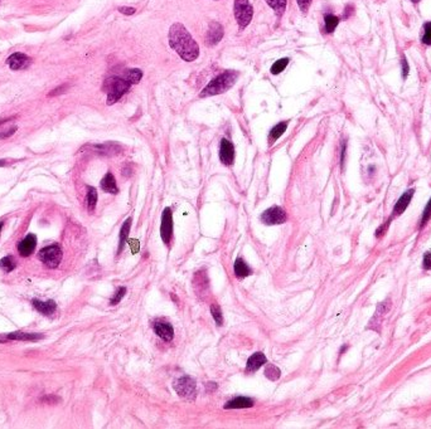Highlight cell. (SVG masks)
<instances>
[{
	"mask_svg": "<svg viewBox=\"0 0 431 429\" xmlns=\"http://www.w3.org/2000/svg\"><path fill=\"white\" fill-rule=\"evenodd\" d=\"M298 1V5L300 8V10L303 13H308L309 10V6L311 4V0H296Z\"/></svg>",
	"mask_w": 431,
	"mask_h": 429,
	"instance_id": "obj_35",
	"label": "cell"
},
{
	"mask_svg": "<svg viewBox=\"0 0 431 429\" xmlns=\"http://www.w3.org/2000/svg\"><path fill=\"white\" fill-rule=\"evenodd\" d=\"M280 375H281V374H280L279 367H276L275 365L273 364L266 365V369H265V377H266L267 379L271 380V381H275V380L279 379Z\"/></svg>",
	"mask_w": 431,
	"mask_h": 429,
	"instance_id": "obj_28",
	"label": "cell"
},
{
	"mask_svg": "<svg viewBox=\"0 0 431 429\" xmlns=\"http://www.w3.org/2000/svg\"><path fill=\"white\" fill-rule=\"evenodd\" d=\"M17 129H18V127L13 126V127H10L9 130H6V131H3V132H0V140H1V139H6V137H9V136H12L13 133L16 132Z\"/></svg>",
	"mask_w": 431,
	"mask_h": 429,
	"instance_id": "obj_37",
	"label": "cell"
},
{
	"mask_svg": "<svg viewBox=\"0 0 431 429\" xmlns=\"http://www.w3.org/2000/svg\"><path fill=\"white\" fill-rule=\"evenodd\" d=\"M267 363L266 356L262 354V352H256L252 356H250L247 360V366H246V371L247 373H252V371L259 370L261 366Z\"/></svg>",
	"mask_w": 431,
	"mask_h": 429,
	"instance_id": "obj_17",
	"label": "cell"
},
{
	"mask_svg": "<svg viewBox=\"0 0 431 429\" xmlns=\"http://www.w3.org/2000/svg\"><path fill=\"white\" fill-rule=\"evenodd\" d=\"M131 173H133V171H131V169L129 166H126L122 169V175L124 176H130Z\"/></svg>",
	"mask_w": 431,
	"mask_h": 429,
	"instance_id": "obj_44",
	"label": "cell"
},
{
	"mask_svg": "<svg viewBox=\"0 0 431 429\" xmlns=\"http://www.w3.org/2000/svg\"><path fill=\"white\" fill-rule=\"evenodd\" d=\"M32 62V58L24 53H13L9 58L6 59V65L9 66L13 71H19L28 67Z\"/></svg>",
	"mask_w": 431,
	"mask_h": 429,
	"instance_id": "obj_10",
	"label": "cell"
},
{
	"mask_svg": "<svg viewBox=\"0 0 431 429\" xmlns=\"http://www.w3.org/2000/svg\"><path fill=\"white\" fill-rule=\"evenodd\" d=\"M38 257H39V260L42 261L43 264H46L47 267H50V268H57L59 265V263L62 262L63 252L58 244H52L50 247H46L40 250Z\"/></svg>",
	"mask_w": 431,
	"mask_h": 429,
	"instance_id": "obj_5",
	"label": "cell"
},
{
	"mask_svg": "<svg viewBox=\"0 0 431 429\" xmlns=\"http://www.w3.org/2000/svg\"><path fill=\"white\" fill-rule=\"evenodd\" d=\"M101 189L105 190L106 193H110V194H118L119 193L115 176L112 175L111 173H107L103 178V180H101Z\"/></svg>",
	"mask_w": 431,
	"mask_h": 429,
	"instance_id": "obj_19",
	"label": "cell"
},
{
	"mask_svg": "<svg viewBox=\"0 0 431 429\" xmlns=\"http://www.w3.org/2000/svg\"><path fill=\"white\" fill-rule=\"evenodd\" d=\"M6 121H9V120H8V118H4V120H0V125L4 124V122H6Z\"/></svg>",
	"mask_w": 431,
	"mask_h": 429,
	"instance_id": "obj_46",
	"label": "cell"
},
{
	"mask_svg": "<svg viewBox=\"0 0 431 429\" xmlns=\"http://www.w3.org/2000/svg\"><path fill=\"white\" fill-rule=\"evenodd\" d=\"M174 390L182 398L194 399L197 394L196 381L190 377H182L174 383Z\"/></svg>",
	"mask_w": 431,
	"mask_h": 429,
	"instance_id": "obj_6",
	"label": "cell"
},
{
	"mask_svg": "<svg viewBox=\"0 0 431 429\" xmlns=\"http://www.w3.org/2000/svg\"><path fill=\"white\" fill-rule=\"evenodd\" d=\"M411 1H414V3H419L420 0H411Z\"/></svg>",
	"mask_w": 431,
	"mask_h": 429,
	"instance_id": "obj_48",
	"label": "cell"
},
{
	"mask_svg": "<svg viewBox=\"0 0 431 429\" xmlns=\"http://www.w3.org/2000/svg\"><path fill=\"white\" fill-rule=\"evenodd\" d=\"M414 193H415V189H409L406 193H403V194L401 195L400 199H398V200H397V203L395 204L394 215L392 216L400 215V214H402L403 212L407 209L410 201H411V199H413V197H414Z\"/></svg>",
	"mask_w": 431,
	"mask_h": 429,
	"instance_id": "obj_15",
	"label": "cell"
},
{
	"mask_svg": "<svg viewBox=\"0 0 431 429\" xmlns=\"http://www.w3.org/2000/svg\"><path fill=\"white\" fill-rule=\"evenodd\" d=\"M122 77L125 80H127L131 84L139 83L140 80L143 78V72L138 69V68H134V69H126V71L122 73Z\"/></svg>",
	"mask_w": 431,
	"mask_h": 429,
	"instance_id": "obj_24",
	"label": "cell"
},
{
	"mask_svg": "<svg viewBox=\"0 0 431 429\" xmlns=\"http://www.w3.org/2000/svg\"><path fill=\"white\" fill-rule=\"evenodd\" d=\"M422 267L425 271L431 269V253H426L424 256V261H422Z\"/></svg>",
	"mask_w": 431,
	"mask_h": 429,
	"instance_id": "obj_36",
	"label": "cell"
},
{
	"mask_svg": "<svg viewBox=\"0 0 431 429\" xmlns=\"http://www.w3.org/2000/svg\"><path fill=\"white\" fill-rule=\"evenodd\" d=\"M421 42L426 46H431V22L424 24V33L421 35Z\"/></svg>",
	"mask_w": 431,
	"mask_h": 429,
	"instance_id": "obj_32",
	"label": "cell"
},
{
	"mask_svg": "<svg viewBox=\"0 0 431 429\" xmlns=\"http://www.w3.org/2000/svg\"><path fill=\"white\" fill-rule=\"evenodd\" d=\"M154 331L164 341H172L174 337L173 326L165 320H156L154 322Z\"/></svg>",
	"mask_w": 431,
	"mask_h": 429,
	"instance_id": "obj_11",
	"label": "cell"
},
{
	"mask_svg": "<svg viewBox=\"0 0 431 429\" xmlns=\"http://www.w3.org/2000/svg\"><path fill=\"white\" fill-rule=\"evenodd\" d=\"M286 127H288V122L282 121V122H280V124H276L275 126L271 129L270 136H269V142H270V145H273V142L276 141V140L279 139L282 133L285 132Z\"/></svg>",
	"mask_w": 431,
	"mask_h": 429,
	"instance_id": "obj_23",
	"label": "cell"
},
{
	"mask_svg": "<svg viewBox=\"0 0 431 429\" xmlns=\"http://www.w3.org/2000/svg\"><path fill=\"white\" fill-rule=\"evenodd\" d=\"M35 247H37V237L34 234H28L22 242H19V254L22 257H29L34 252Z\"/></svg>",
	"mask_w": 431,
	"mask_h": 429,
	"instance_id": "obj_13",
	"label": "cell"
},
{
	"mask_svg": "<svg viewBox=\"0 0 431 429\" xmlns=\"http://www.w3.org/2000/svg\"><path fill=\"white\" fill-rule=\"evenodd\" d=\"M169 44L186 62H193L198 58V44L182 23H174L169 29Z\"/></svg>",
	"mask_w": 431,
	"mask_h": 429,
	"instance_id": "obj_1",
	"label": "cell"
},
{
	"mask_svg": "<svg viewBox=\"0 0 431 429\" xmlns=\"http://www.w3.org/2000/svg\"><path fill=\"white\" fill-rule=\"evenodd\" d=\"M409 65H407V61L405 57H402V74H403V78L407 77V74H409Z\"/></svg>",
	"mask_w": 431,
	"mask_h": 429,
	"instance_id": "obj_42",
	"label": "cell"
},
{
	"mask_svg": "<svg viewBox=\"0 0 431 429\" xmlns=\"http://www.w3.org/2000/svg\"><path fill=\"white\" fill-rule=\"evenodd\" d=\"M345 150H347V144L345 141L342 144V148H341V166L343 169L345 166Z\"/></svg>",
	"mask_w": 431,
	"mask_h": 429,
	"instance_id": "obj_40",
	"label": "cell"
},
{
	"mask_svg": "<svg viewBox=\"0 0 431 429\" xmlns=\"http://www.w3.org/2000/svg\"><path fill=\"white\" fill-rule=\"evenodd\" d=\"M339 23V18L338 16H333V14H327L324 16V25H326V32L328 34L333 33L334 29L337 28V25Z\"/></svg>",
	"mask_w": 431,
	"mask_h": 429,
	"instance_id": "obj_27",
	"label": "cell"
},
{
	"mask_svg": "<svg viewBox=\"0 0 431 429\" xmlns=\"http://www.w3.org/2000/svg\"><path fill=\"white\" fill-rule=\"evenodd\" d=\"M220 159L222 164L224 165H231L235 160V148H233L232 142L226 139L221 141Z\"/></svg>",
	"mask_w": 431,
	"mask_h": 429,
	"instance_id": "obj_12",
	"label": "cell"
},
{
	"mask_svg": "<svg viewBox=\"0 0 431 429\" xmlns=\"http://www.w3.org/2000/svg\"><path fill=\"white\" fill-rule=\"evenodd\" d=\"M288 63H289V58H281V59H279V61H276V62L271 66V69H270L271 73L273 74L281 73V72L286 68Z\"/></svg>",
	"mask_w": 431,
	"mask_h": 429,
	"instance_id": "obj_30",
	"label": "cell"
},
{
	"mask_svg": "<svg viewBox=\"0 0 431 429\" xmlns=\"http://www.w3.org/2000/svg\"><path fill=\"white\" fill-rule=\"evenodd\" d=\"M92 148L101 155H116L121 151V146H119L118 144H114V142H106V144H101V145H95L92 146Z\"/></svg>",
	"mask_w": 431,
	"mask_h": 429,
	"instance_id": "obj_18",
	"label": "cell"
},
{
	"mask_svg": "<svg viewBox=\"0 0 431 429\" xmlns=\"http://www.w3.org/2000/svg\"><path fill=\"white\" fill-rule=\"evenodd\" d=\"M160 235L165 244L171 242L172 235H173V216H172L171 208H165L161 214Z\"/></svg>",
	"mask_w": 431,
	"mask_h": 429,
	"instance_id": "obj_8",
	"label": "cell"
},
{
	"mask_svg": "<svg viewBox=\"0 0 431 429\" xmlns=\"http://www.w3.org/2000/svg\"><path fill=\"white\" fill-rule=\"evenodd\" d=\"M129 244H130V247H131V253L135 254L139 252V248H140L139 241H135V239H133V241L129 242Z\"/></svg>",
	"mask_w": 431,
	"mask_h": 429,
	"instance_id": "obj_41",
	"label": "cell"
},
{
	"mask_svg": "<svg viewBox=\"0 0 431 429\" xmlns=\"http://www.w3.org/2000/svg\"><path fill=\"white\" fill-rule=\"evenodd\" d=\"M430 218H431V199H430V200H429L428 205H426V207H425L424 212H422V216H421V219H420L419 228L420 229L424 228V227L426 226V223H428L429 220H430Z\"/></svg>",
	"mask_w": 431,
	"mask_h": 429,
	"instance_id": "obj_31",
	"label": "cell"
},
{
	"mask_svg": "<svg viewBox=\"0 0 431 429\" xmlns=\"http://www.w3.org/2000/svg\"><path fill=\"white\" fill-rule=\"evenodd\" d=\"M233 269H235V275L239 278H245L251 275V269H250V267L246 264V262L242 258H237L236 260Z\"/></svg>",
	"mask_w": 431,
	"mask_h": 429,
	"instance_id": "obj_22",
	"label": "cell"
},
{
	"mask_svg": "<svg viewBox=\"0 0 431 429\" xmlns=\"http://www.w3.org/2000/svg\"><path fill=\"white\" fill-rule=\"evenodd\" d=\"M131 222H133V219H131V218H127V219L124 222V224H122V227H121L120 241H119L118 253H121V250L124 249V246H125V243H126V241H127L129 233H130Z\"/></svg>",
	"mask_w": 431,
	"mask_h": 429,
	"instance_id": "obj_21",
	"label": "cell"
},
{
	"mask_svg": "<svg viewBox=\"0 0 431 429\" xmlns=\"http://www.w3.org/2000/svg\"><path fill=\"white\" fill-rule=\"evenodd\" d=\"M233 13H235V18L240 29H245L251 22L254 9L248 0H235Z\"/></svg>",
	"mask_w": 431,
	"mask_h": 429,
	"instance_id": "obj_4",
	"label": "cell"
},
{
	"mask_svg": "<svg viewBox=\"0 0 431 429\" xmlns=\"http://www.w3.org/2000/svg\"><path fill=\"white\" fill-rule=\"evenodd\" d=\"M33 306L37 311H39L42 315L50 316L52 314H54V311L57 310V303L52 299L50 301H39V299H33Z\"/></svg>",
	"mask_w": 431,
	"mask_h": 429,
	"instance_id": "obj_16",
	"label": "cell"
},
{
	"mask_svg": "<svg viewBox=\"0 0 431 429\" xmlns=\"http://www.w3.org/2000/svg\"><path fill=\"white\" fill-rule=\"evenodd\" d=\"M86 201H87V208H88V210H90V212L95 210V208H96V203H97V192H96V189L92 188V186H88V188H87Z\"/></svg>",
	"mask_w": 431,
	"mask_h": 429,
	"instance_id": "obj_25",
	"label": "cell"
},
{
	"mask_svg": "<svg viewBox=\"0 0 431 429\" xmlns=\"http://www.w3.org/2000/svg\"><path fill=\"white\" fill-rule=\"evenodd\" d=\"M67 90V86H62V87H57L56 90H53L52 92L50 93V95H48V96H56V95H61V93H63L65 92V91Z\"/></svg>",
	"mask_w": 431,
	"mask_h": 429,
	"instance_id": "obj_43",
	"label": "cell"
},
{
	"mask_svg": "<svg viewBox=\"0 0 431 429\" xmlns=\"http://www.w3.org/2000/svg\"><path fill=\"white\" fill-rule=\"evenodd\" d=\"M254 405V401L250 398L245 396H239V398L232 399L224 405V409H242V408H251Z\"/></svg>",
	"mask_w": 431,
	"mask_h": 429,
	"instance_id": "obj_20",
	"label": "cell"
},
{
	"mask_svg": "<svg viewBox=\"0 0 431 429\" xmlns=\"http://www.w3.org/2000/svg\"><path fill=\"white\" fill-rule=\"evenodd\" d=\"M266 3L269 4V6H270L271 9H274V12L280 16H282V13L285 12L288 0H266Z\"/></svg>",
	"mask_w": 431,
	"mask_h": 429,
	"instance_id": "obj_26",
	"label": "cell"
},
{
	"mask_svg": "<svg viewBox=\"0 0 431 429\" xmlns=\"http://www.w3.org/2000/svg\"><path fill=\"white\" fill-rule=\"evenodd\" d=\"M43 335L34 332H23V331H16V332L6 333V335H0V343H6L8 340H17V341H37V340L43 339Z\"/></svg>",
	"mask_w": 431,
	"mask_h": 429,
	"instance_id": "obj_9",
	"label": "cell"
},
{
	"mask_svg": "<svg viewBox=\"0 0 431 429\" xmlns=\"http://www.w3.org/2000/svg\"><path fill=\"white\" fill-rule=\"evenodd\" d=\"M125 294H126V288H125V287H119L118 291H116V292H115V296L112 297L111 301H110V303H111V305H118V303L120 302L121 299H122V297L125 296Z\"/></svg>",
	"mask_w": 431,
	"mask_h": 429,
	"instance_id": "obj_34",
	"label": "cell"
},
{
	"mask_svg": "<svg viewBox=\"0 0 431 429\" xmlns=\"http://www.w3.org/2000/svg\"><path fill=\"white\" fill-rule=\"evenodd\" d=\"M16 261L12 256H6L0 260V268L4 269L5 272H12L13 269L16 268Z\"/></svg>",
	"mask_w": 431,
	"mask_h": 429,
	"instance_id": "obj_29",
	"label": "cell"
},
{
	"mask_svg": "<svg viewBox=\"0 0 431 429\" xmlns=\"http://www.w3.org/2000/svg\"><path fill=\"white\" fill-rule=\"evenodd\" d=\"M392 218H394V216H391V218H390V219H388V220H387V223H386L385 226L379 227V229H377V231H376V237H377V238H379V237H381V235H383V234H385L386 229H387L388 224H390V222H391V220H392Z\"/></svg>",
	"mask_w": 431,
	"mask_h": 429,
	"instance_id": "obj_39",
	"label": "cell"
},
{
	"mask_svg": "<svg viewBox=\"0 0 431 429\" xmlns=\"http://www.w3.org/2000/svg\"><path fill=\"white\" fill-rule=\"evenodd\" d=\"M6 163H8L6 160H0V166H5Z\"/></svg>",
	"mask_w": 431,
	"mask_h": 429,
	"instance_id": "obj_45",
	"label": "cell"
},
{
	"mask_svg": "<svg viewBox=\"0 0 431 429\" xmlns=\"http://www.w3.org/2000/svg\"><path fill=\"white\" fill-rule=\"evenodd\" d=\"M131 83L127 80H125L122 76H112L105 80L103 86V90L107 93V105H114L121 97L124 96L130 88Z\"/></svg>",
	"mask_w": 431,
	"mask_h": 429,
	"instance_id": "obj_3",
	"label": "cell"
},
{
	"mask_svg": "<svg viewBox=\"0 0 431 429\" xmlns=\"http://www.w3.org/2000/svg\"><path fill=\"white\" fill-rule=\"evenodd\" d=\"M286 219H288V215H286L285 210L282 209L281 207H277V205L269 208L261 214V222L264 224H267V226L282 224V223L286 222Z\"/></svg>",
	"mask_w": 431,
	"mask_h": 429,
	"instance_id": "obj_7",
	"label": "cell"
},
{
	"mask_svg": "<svg viewBox=\"0 0 431 429\" xmlns=\"http://www.w3.org/2000/svg\"><path fill=\"white\" fill-rule=\"evenodd\" d=\"M1 228H3V222H0V234H1Z\"/></svg>",
	"mask_w": 431,
	"mask_h": 429,
	"instance_id": "obj_47",
	"label": "cell"
},
{
	"mask_svg": "<svg viewBox=\"0 0 431 429\" xmlns=\"http://www.w3.org/2000/svg\"><path fill=\"white\" fill-rule=\"evenodd\" d=\"M211 312H212V316H213V318H214V321L217 322L218 326H221V325H222V322H224V316H222V312H221L220 306L212 305Z\"/></svg>",
	"mask_w": 431,
	"mask_h": 429,
	"instance_id": "obj_33",
	"label": "cell"
},
{
	"mask_svg": "<svg viewBox=\"0 0 431 429\" xmlns=\"http://www.w3.org/2000/svg\"><path fill=\"white\" fill-rule=\"evenodd\" d=\"M237 78H239V73L236 71L222 72L220 76H217L214 80H212L211 82L203 88V91L201 92L199 97H209V96H216V95H221V93H224L236 83Z\"/></svg>",
	"mask_w": 431,
	"mask_h": 429,
	"instance_id": "obj_2",
	"label": "cell"
},
{
	"mask_svg": "<svg viewBox=\"0 0 431 429\" xmlns=\"http://www.w3.org/2000/svg\"><path fill=\"white\" fill-rule=\"evenodd\" d=\"M119 12L125 14V16H133L134 13H135V8H131V6H121V8H119Z\"/></svg>",
	"mask_w": 431,
	"mask_h": 429,
	"instance_id": "obj_38",
	"label": "cell"
},
{
	"mask_svg": "<svg viewBox=\"0 0 431 429\" xmlns=\"http://www.w3.org/2000/svg\"><path fill=\"white\" fill-rule=\"evenodd\" d=\"M224 37V27L220 24L218 22H212L209 24V28H208L207 33V43L208 46H214L217 44L221 39Z\"/></svg>",
	"mask_w": 431,
	"mask_h": 429,
	"instance_id": "obj_14",
	"label": "cell"
}]
</instances>
